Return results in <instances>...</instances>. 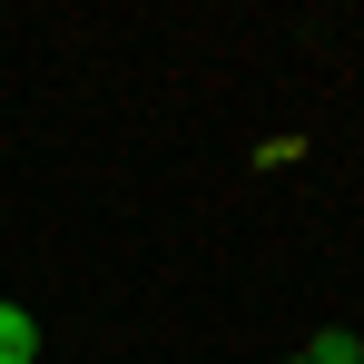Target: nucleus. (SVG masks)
I'll return each instance as SVG.
<instances>
[{
    "label": "nucleus",
    "instance_id": "nucleus-1",
    "mask_svg": "<svg viewBox=\"0 0 364 364\" xmlns=\"http://www.w3.org/2000/svg\"><path fill=\"white\" fill-rule=\"evenodd\" d=\"M0 364H40V325H30L10 296H0Z\"/></svg>",
    "mask_w": 364,
    "mask_h": 364
},
{
    "label": "nucleus",
    "instance_id": "nucleus-2",
    "mask_svg": "<svg viewBox=\"0 0 364 364\" xmlns=\"http://www.w3.org/2000/svg\"><path fill=\"white\" fill-rule=\"evenodd\" d=\"M305 364H364V345H355V335H315V345H305Z\"/></svg>",
    "mask_w": 364,
    "mask_h": 364
},
{
    "label": "nucleus",
    "instance_id": "nucleus-3",
    "mask_svg": "<svg viewBox=\"0 0 364 364\" xmlns=\"http://www.w3.org/2000/svg\"><path fill=\"white\" fill-rule=\"evenodd\" d=\"M296 364H305V355H296Z\"/></svg>",
    "mask_w": 364,
    "mask_h": 364
}]
</instances>
